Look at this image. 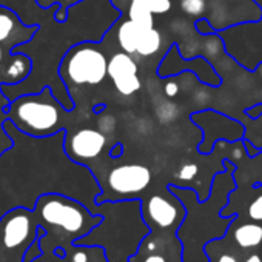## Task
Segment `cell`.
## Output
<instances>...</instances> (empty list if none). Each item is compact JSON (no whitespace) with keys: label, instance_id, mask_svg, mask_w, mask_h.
Masks as SVG:
<instances>
[{"label":"cell","instance_id":"cell-1","mask_svg":"<svg viewBox=\"0 0 262 262\" xmlns=\"http://www.w3.org/2000/svg\"><path fill=\"white\" fill-rule=\"evenodd\" d=\"M45 236L39 237L43 253L53 254L57 247L67 251L76 241L90 234L103 222L100 213H93L79 201L60 193H45L37 198L33 208Z\"/></svg>","mask_w":262,"mask_h":262},{"label":"cell","instance_id":"cell-2","mask_svg":"<svg viewBox=\"0 0 262 262\" xmlns=\"http://www.w3.org/2000/svg\"><path fill=\"white\" fill-rule=\"evenodd\" d=\"M4 113L11 123L31 138H50L65 129L63 119L70 113L56 97L51 86L34 94H24L10 100Z\"/></svg>","mask_w":262,"mask_h":262},{"label":"cell","instance_id":"cell-3","mask_svg":"<svg viewBox=\"0 0 262 262\" xmlns=\"http://www.w3.org/2000/svg\"><path fill=\"white\" fill-rule=\"evenodd\" d=\"M108 60L94 42L73 45L59 65V76L67 90L71 86H96L108 77Z\"/></svg>","mask_w":262,"mask_h":262},{"label":"cell","instance_id":"cell-4","mask_svg":"<svg viewBox=\"0 0 262 262\" xmlns=\"http://www.w3.org/2000/svg\"><path fill=\"white\" fill-rule=\"evenodd\" d=\"M151 182V171L142 164H125L114 167L106 176L108 191L117 198H133Z\"/></svg>","mask_w":262,"mask_h":262},{"label":"cell","instance_id":"cell-5","mask_svg":"<svg viewBox=\"0 0 262 262\" xmlns=\"http://www.w3.org/2000/svg\"><path fill=\"white\" fill-rule=\"evenodd\" d=\"M106 145V135L96 128H80L71 135H67L63 141V150L67 156L80 165L97 159Z\"/></svg>","mask_w":262,"mask_h":262},{"label":"cell","instance_id":"cell-6","mask_svg":"<svg viewBox=\"0 0 262 262\" xmlns=\"http://www.w3.org/2000/svg\"><path fill=\"white\" fill-rule=\"evenodd\" d=\"M171 48H173V53H174V57L178 62L174 63L168 57H164L159 68H158V76L161 79L173 77L176 74H182L187 70V71L193 73L196 76V79L207 86H219L222 83L221 76L216 73V70L211 67V63H208V60H205L204 57H194V59L184 60L181 56L179 47L176 43H173Z\"/></svg>","mask_w":262,"mask_h":262},{"label":"cell","instance_id":"cell-7","mask_svg":"<svg viewBox=\"0 0 262 262\" xmlns=\"http://www.w3.org/2000/svg\"><path fill=\"white\" fill-rule=\"evenodd\" d=\"M138 71V62L125 51L114 53L108 60V77L122 96H133L141 90Z\"/></svg>","mask_w":262,"mask_h":262},{"label":"cell","instance_id":"cell-8","mask_svg":"<svg viewBox=\"0 0 262 262\" xmlns=\"http://www.w3.org/2000/svg\"><path fill=\"white\" fill-rule=\"evenodd\" d=\"M207 114L210 117V120L213 122V131H207L204 133V141L201 142V145L198 147V151L201 155H210L214 148V145L219 141H239L244 139L245 135V128L242 126V123L230 116L221 114L217 111H211L207 110Z\"/></svg>","mask_w":262,"mask_h":262},{"label":"cell","instance_id":"cell-9","mask_svg":"<svg viewBox=\"0 0 262 262\" xmlns=\"http://www.w3.org/2000/svg\"><path fill=\"white\" fill-rule=\"evenodd\" d=\"M37 31V25H27L14 10L0 7V45L8 47L10 53L28 43Z\"/></svg>","mask_w":262,"mask_h":262},{"label":"cell","instance_id":"cell-10","mask_svg":"<svg viewBox=\"0 0 262 262\" xmlns=\"http://www.w3.org/2000/svg\"><path fill=\"white\" fill-rule=\"evenodd\" d=\"M184 205L179 204L178 196L171 198L153 194L144 207V219L147 224H155L159 228H171L184 217Z\"/></svg>","mask_w":262,"mask_h":262},{"label":"cell","instance_id":"cell-11","mask_svg":"<svg viewBox=\"0 0 262 262\" xmlns=\"http://www.w3.org/2000/svg\"><path fill=\"white\" fill-rule=\"evenodd\" d=\"M33 71L31 59L24 53H10V60L4 67L2 85H19L24 83Z\"/></svg>","mask_w":262,"mask_h":262},{"label":"cell","instance_id":"cell-12","mask_svg":"<svg viewBox=\"0 0 262 262\" xmlns=\"http://www.w3.org/2000/svg\"><path fill=\"white\" fill-rule=\"evenodd\" d=\"M145 30L147 28H142L141 25L135 24L129 19L123 20L117 28V43L120 50L131 56H138V48Z\"/></svg>","mask_w":262,"mask_h":262},{"label":"cell","instance_id":"cell-13","mask_svg":"<svg viewBox=\"0 0 262 262\" xmlns=\"http://www.w3.org/2000/svg\"><path fill=\"white\" fill-rule=\"evenodd\" d=\"M234 241L241 248H256L262 245V225L259 224H244L236 228Z\"/></svg>","mask_w":262,"mask_h":262},{"label":"cell","instance_id":"cell-14","mask_svg":"<svg viewBox=\"0 0 262 262\" xmlns=\"http://www.w3.org/2000/svg\"><path fill=\"white\" fill-rule=\"evenodd\" d=\"M85 0H36V4L42 10H50L53 7H59V10L54 14V20L57 24H65L70 16V10Z\"/></svg>","mask_w":262,"mask_h":262},{"label":"cell","instance_id":"cell-15","mask_svg":"<svg viewBox=\"0 0 262 262\" xmlns=\"http://www.w3.org/2000/svg\"><path fill=\"white\" fill-rule=\"evenodd\" d=\"M161 45H162V36H161V33L156 28H147L145 33H144V36H142V40L139 43L138 56H141V57L155 56L161 50Z\"/></svg>","mask_w":262,"mask_h":262},{"label":"cell","instance_id":"cell-16","mask_svg":"<svg viewBox=\"0 0 262 262\" xmlns=\"http://www.w3.org/2000/svg\"><path fill=\"white\" fill-rule=\"evenodd\" d=\"M126 17L129 20H133L135 24L141 25L142 28H155V14L144 5L128 2Z\"/></svg>","mask_w":262,"mask_h":262},{"label":"cell","instance_id":"cell-17","mask_svg":"<svg viewBox=\"0 0 262 262\" xmlns=\"http://www.w3.org/2000/svg\"><path fill=\"white\" fill-rule=\"evenodd\" d=\"M178 2H179L182 13L187 14L188 17H193L194 20H198L205 16L207 0H178Z\"/></svg>","mask_w":262,"mask_h":262},{"label":"cell","instance_id":"cell-18","mask_svg":"<svg viewBox=\"0 0 262 262\" xmlns=\"http://www.w3.org/2000/svg\"><path fill=\"white\" fill-rule=\"evenodd\" d=\"M126 2H135V4L144 5L153 14H161V16L167 14L171 10V7H173L171 0H126Z\"/></svg>","mask_w":262,"mask_h":262},{"label":"cell","instance_id":"cell-19","mask_svg":"<svg viewBox=\"0 0 262 262\" xmlns=\"http://www.w3.org/2000/svg\"><path fill=\"white\" fill-rule=\"evenodd\" d=\"M14 142L10 136V133L7 131L5 125H0V158H2L7 151H10L13 148Z\"/></svg>","mask_w":262,"mask_h":262},{"label":"cell","instance_id":"cell-20","mask_svg":"<svg viewBox=\"0 0 262 262\" xmlns=\"http://www.w3.org/2000/svg\"><path fill=\"white\" fill-rule=\"evenodd\" d=\"M43 254V250H42V245H40V241L36 239L25 251V256H24V262H33L36 260L37 257H40Z\"/></svg>","mask_w":262,"mask_h":262},{"label":"cell","instance_id":"cell-21","mask_svg":"<svg viewBox=\"0 0 262 262\" xmlns=\"http://www.w3.org/2000/svg\"><path fill=\"white\" fill-rule=\"evenodd\" d=\"M198 174V165L196 164H185L181 167L179 173H178V179L179 181H193Z\"/></svg>","mask_w":262,"mask_h":262},{"label":"cell","instance_id":"cell-22","mask_svg":"<svg viewBox=\"0 0 262 262\" xmlns=\"http://www.w3.org/2000/svg\"><path fill=\"white\" fill-rule=\"evenodd\" d=\"M248 216L253 221H262V194L257 196L248 207Z\"/></svg>","mask_w":262,"mask_h":262},{"label":"cell","instance_id":"cell-23","mask_svg":"<svg viewBox=\"0 0 262 262\" xmlns=\"http://www.w3.org/2000/svg\"><path fill=\"white\" fill-rule=\"evenodd\" d=\"M194 28L201 36H211L214 33L213 25L210 24V20L207 17H201L194 22Z\"/></svg>","mask_w":262,"mask_h":262},{"label":"cell","instance_id":"cell-24","mask_svg":"<svg viewBox=\"0 0 262 262\" xmlns=\"http://www.w3.org/2000/svg\"><path fill=\"white\" fill-rule=\"evenodd\" d=\"M245 116H248L250 119H257L262 116V102H257L254 105H251L250 108H245Z\"/></svg>","mask_w":262,"mask_h":262},{"label":"cell","instance_id":"cell-25","mask_svg":"<svg viewBox=\"0 0 262 262\" xmlns=\"http://www.w3.org/2000/svg\"><path fill=\"white\" fill-rule=\"evenodd\" d=\"M33 262H65V257H60V256H57L56 253H53V254L43 253L40 257H37V259L33 260Z\"/></svg>","mask_w":262,"mask_h":262},{"label":"cell","instance_id":"cell-26","mask_svg":"<svg viewBox=\"0 0 262 262\" xmlns=\"http://www.w3.org/2000/svg\"><path fill=\"white\" fill-rule=\"evenodd\" d=\"M178 93H179V85L174 80H170V82L165 83V94L168 97H174Z\"/></svg>","mask_w":262,"mask_h":262},{"label":"cell","instance_id":"cell-27","mask_svg":"<svg viewBox=\"0 0 262 262\" xmlns=\"http://www.w3.org/2000/svg\"><path fill=\"white\" fill-rule=\"evenodd\" d=\"M122 155H123V144L117 142L114 147H111V148H110V158L116 159V158H120Z\"/></svg>","mask_w":262,"mask_h":262},{"label":"cell","instance_id":"cell-28","mask_svg":"<svg viewBox=\"0 0 262 262\" xmlns=\"http://www.w3.org/2000/svg\"><path fill=\"white\" fill-rule=\"evenodd\" d=\"M144 262H167V259L162 254H151V256H147Z\"/></svg>","mask_w":262,"mask_h":262},{"label":"cell","instance_id":"cell-29","mask_svg":"<svg viewBox=\"0 0 262 262\" xmlns=\"http://www.w3.org/2000/svg\"><path fill=\"white\" fill-rule=\"evenodd\" d=\"M245 145H247V148H248L247 151H248V155H250L251 158H254L256 155H259V153L262 151V150H259V148H254L250 142H245Z\"/></svg>","mask_w":262,"mask_h":262},{"label":"cell","instance_id":"cell-30","mask_svg":"<svg viewBox=\"0 0 262 262\" xmlns=\"http://www.w3.org/2000/svg\"><path fill=\"white\" fill-rule=\"evenodd\" d=\"M217 262H237V259H236L233 254H222V256L217 259Z\"/></svg>","mask_w":262,"mask_h":262},{"label":"cell","instance_id":"cell-31","mask_svg":"<svg viewBox=\"0 0 262 262\" xmlns=\"http://www.w3.org/2000/svg\"><path fill=\"white\" fill-rule=\"evenodd\" d=\"M244 262H262V256H260L259 253H253V254H250Z\"/></svg>","mask_w":262,"mask_h":262},{"label":"cell","instance_id":"cell-32","mask_svg":"<svg viewBox=\"0 0 262 262\" xmlns=\"http://www.w3.org/2000/svg\"><path fill=\"white\" fill-rule=\"evenodd\" d=\"M4 59H5V50H4L2 45H0V65L4 63Z\"/></svg>","mask_w":262,"mask_h":262},{"label":"cell","instance_id":"cell-33","mask_svg":"<svg viewBox=\"0 0 262 262\" xmlns=\"http://www.w3.org/2000/svg\"><path fill=\"white\" fill-rule=\"evenodd\" d=\"M105 105H96L94 106V114H100V111H103Z\"/></svg>","mask_w":262,"mask_h":262}]
</instances>
